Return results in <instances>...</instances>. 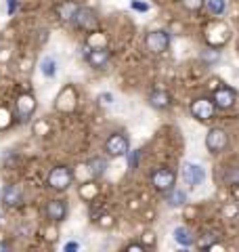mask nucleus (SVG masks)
Returning <instances> with one entry per match:
<instances>
[{
  "mask_svg": "<svg viewBox=\"0 0 239 252\" xmlns=\"http://www.w3.org/2000/svg\"><path fill=\"white\" fill-rule=\"evenodd\" d=\"M145 46L149 53L159 55V53H166L170 46V34L166 30H153L145 36Z\"/></svg>",
  "mask_w": 239,
  "mask_h": 252,
  "instance_id": "f257e3e1",
  "label": "nucleus"
},
{
  "mask_svg": "<svg viewBox=\"0 0 239 252\" xmlns=\"http://www.w3.org/2000/svg\"><path fill=\"white\" fill-rule=\"evenodd\" d=\"M71 23H74L76 28L84 30V32H92L94 28H97V13H94L92 9H86V6H78V9L74 11V15H71Z\"/></svg>",
  "mask_w": 239,
  "mask_h": 252,
  "instance_id": "f03ea898",
  "label": "nucleus"
},
{
  "mask_svg": "<svg viewBox=\"0 0 239 252\" xmlns=\"http://www.w3.org/2000/svg\"><path fill=\"white\" fill-rule=\"evenodd\" d=\"M174 183H177V172L170 170V168H157L151 172V185H153L159 193H166L168 189L174 187Z\"/></svg>",
  "mask_w": 239,
  "mask_h": 252,
  "instance_id": "7ed1b4c3",
  "label": "nucleus"
},
{
  "mask_svg": "<svg viewBox=\"0 0 239 252\" xmlns=\"http://www.w3.org/2000/svg\"><path fill=\"white\" fill-rule=\"evenodd\" d=\"M191 114H193V118L199 122H208L214 118V114H216V105H214V101L208 97L195 99L193 103H191Z\"/></svg>",
  "mask_w": 239,
  "mask_h": 252,
  "instance_id": "20e7f679",
  "label": "nucleus"
},
{
  "mask_svg": "<svg viewBox=\"0 0 239 252\" xmlns=\"http://www.w3.org/2000/svg\"><path fill=\"white\" fill-rule=\"evenodd\" d=\"M229 145V137H227V132L222 130V128H210L208 132H206V147H208V152L210 154H220V152H225Z\"/></svg>",
  "mask_w": 239,
  "mask_h": 252,
  "instance_id": "39448f33",
  "label": "nucleus"
},
{
  "mask_svg": "<svg viewBox=\"0 0 239 252\" xmlns=\"http://www.w3.org/2000/svg\"><path fill=\"white\" fill-rule=\"evenodd\" d=\"M74 181V175L67 166H55L51 172H49V187L57 189V191H65V189L71 185Z\"/></svg>",
  "mask_w": 239,
  "mask_h": 252,
  "instance_id": "423d86ee",
  "label": "nucleus"
},
{
  "mask_svg": "<svg viewBox=\"0 0 239 252\" xmlns=\"http://www.w3.org/2000/svg\"><path fill=\"white\" fill-rule=\"evenodd\" d=\"M128 149H130V141H128V137H124L122 132H114V135H109V139L105 141V152L111 158H122L128 154Z\"/></svg>",
  "mask_w": 239,
  "mask_h": 252,
  "instance_id": "0eeeda50",
  "label": "nucleus"
},
{
  "mask_svg": "<svg viewBox=\"0 0 239 252\" xmlns=\"http://www.w3.org/2000/svg\"><path fill=\"white\" fill-rule=\"evenodd\" d=\"M182 181L189 185V187H199L204 183L206 179V170L204 166H199V164H193V162H185L182 164Z\"/></svg>",
  "mask_w": 239,
  "mask_h": 252,
  "instance_id": "6e6552de",
  "label": "nucleus"
},
{
  "mask_svg": "<svg viewBox=\"0 0 239 252\" xmlns=\"http://www.w3.org/2000/svg\"><path fill=\"white\" fill-rule=\"evenodd\" d=\"M235 99H237V94L233 89H229V86H222V89H218L212 94V101H214V105H216V109H231L235 105Z\"/></svg>",
  "mask_w": 239,
  "mask_h": 252,
  "instance_id": "1a4fd4ad",
  "label": "nucleus"
},
{
  "mask_svg": "<svg viewBox=\"0 0 239 252\" xmlns=\"http://www.w3.org/2000/svg\"><path fill=\"white\" fill-rule=\"evenodd\" d=\"M44 212H46V219H51L53 223H61L67 217V204L63 200H51L46 204Z\"/></svg>",
  "mask_w": 239,
  "mask_h": 252,
  "instance_id": "9d476101",
  "label": "nucleus"
},
{
  "mask_svg": "<svg viewBox=\"0 0 239 252\" xmlns=\"http://www.w3.org/2000/svg\"><path fill=\"white\" fill-rule=\"evenodd\" d=\"M109 51L105 49V46H97V49H90L89 53H86V61H89V65L94 67V69H101L107 65L109 61Z\"/></svg>",
  "mask_w": 239,
  "mask_h": 252,
  "instance_id": "9b49d317",
  "label": "nucleus"
},
{
  "mask_svg": "<svg viewBox=\"0 0 239 252\" xmlns=\"http://www.w3.org/2000/svg\"><path fill=\"white\" fill-rule=\"evenodd\" d=\"M149 105L159 109V112H164V109H168L172 105V94L164 89H157L149 94Z\"/></svg>",
  "mask_w": 239,
  "mask_h": 252,
  "instance_id": "f8f14e48",
  "label": "nucleus"
},
{
  "mask_svg": "<svg viewBox=\"0 0 239 252\" xmlns=\"http://www.w3.org/2000/svg\"><path fill=\"white\" fill-rule=\"evenodd\" d=\"M21 200H23L21 187H17V185H6L2 189V204H4V206H9V208L19 206Z\"/></svg>",
  "mask_w": 239,
  "mask_h": 252,
  "instance_id": "ddd939ff",
  "label": "nucleus"
},
{
  "mask_svg": "<svg viewBox=\"0 0 239 252\" xmlns=\"http://www.w3.org/2000/svg\"><path fill=\"white\" fill-rule=\"evenodd\" d=\"M34 109H36V99L31 97V94H21L17 99V116L21 120H28V118L34 114Z\"/></svg>",
  "mask_w": 239,
  "mask_h": 252,
  "instance_id": "4468645a",
  "label": "nucleus"
},
{
  "mask_svg": "<svg viewBox=\"0 0 239 252\" xmlns=\"http://www.w3.org/2000/svg\"><path fill=\"white\" fill-rule=\"evenodd\" d=\"M172 238H174V242L177 244H180V246H185V248H189V246H193V244L197 242V238H195V233L189 229V227H185V225H180V227H177V229L172 231Z\"/></svg>",
  "mask_w": 239,
  "mask_h": 252,
  "instance_id": "2eb2a0df",
  "label": "nucleus"
},
{
  "mask_svg": "<svg viewBox=\"0 0 239 252\" xmlns=\"http://www.w3.org/2000/svg\"><path fill=\"white\" fill-rule=\"evenodd\" d=\"M166 202H168V206H172V208L182 206V204L187 202V193L182 191V189L172 187V189H168V191H166Z\"/></svg>",
  "mask_w": 239,
  "mask_h": 252,
  "instance_id": "dca6fc26",
  "label": "nucleus"
},
{
  "mask_svg": "<svg viewBox=\"0 0 239 252\" xmlns=\"http://www.w3.org/2000/svg\"><path fill=\"white\" fill-rule=\"evenodd\" d=\"M105 170H107V160L105 158H92V160L89 162V172L94 179L103 177L105 175Z\"/></svg>",
  "mask_w": 239,
  "mask_h": 252,
  "instance_id": "f3484780",
  "label": "nucleus"
},
{
  "mask_svg": "<svg viewBox=\"0 0 239 252\" xmlns=\"http://www.w3.org/2000/svg\"><path fill=\"white\" fill-rule=\"evenodd\" d=\"M222 183L229 187H237L239 185V168L237 166H229L222 170Z\"/></svg>",
  "mask_w": 239,
  "mask_h": 252,
  "instance_id": "a211bd4d",
  "label": "nucleus"
},
{
  "mask_svg": "<svg viewBox=\"0 0 239 252\" xmlns=\"http://www.w3.org/2000/svg\"><path fill=\"white\" fill-rule=\"evenodd\" d=\"M40 72H42L46 78H55V74H57V61H55V57H46L42 59V63H40Z\"/></svg>",
  "mask_w": 239,
  "mask_h": 252,
  "instance_id": "6ab92c4d",
  "label": "nucleus"
},
{
  "mask_svg": "<svg viewBox=\"0 0 239 252\" xmlns=\"http://www.w3.org/2000/svg\"><path fill=\"white\" fill-rule=\"evenodd\" d=\"M206 6H208V11L212 15H222L227 11V0H206Z\"/></svg>",
  "mask_w": 239,
  "mask_h": 252,
  "instance_id": "aec40b11",
  "label": "nucleus"
},
{
  "mask_svg": "<svg viewBox=\"0 0 239 252\" xmlns=\"http://www.w3.org/2000/svg\"><path fill=\"white\" fill-rule=\"evenodd\" d=\"M141 156H143L141 149H134V152H130V149H128V154H126V158H128V168H130V170H137Z\"/></svg>",
  "mask_w": 239,
  "mask_h": 252,
  "instance_id": "412c9836",
  "label": "nucleus"
},
{
  "mask_svg": "<svg viewBox=\"0 0 239 252\" xmlns=\"http://www.w3.org/2000/svg\"><path fill=\"white\" fill-rule=\"evenodd\" d=\"M78 9L76 4H71V2H65V4H61L59 6V15H61V19H65V21H71V15H74V11Z\"/></svg>",
  "mask_w": 239,
  "mask_h": 252,
  "instance_id": "4be33fe9",
  "label": "nucleus"
},
{
  "mask_svg": "<svg viewBox=\"0 0 239 252\" xmlns=\"http://www.w3.org/2000/svg\"><path fill=\"white\" fill-rule=\"evenodd\" d=\"M180 4L185 6L187 11H199L206 4V0H180Z\"/></svg>",
  "mask_w": 239,
  "mask_h": 252,
  "instance_id": "5701e85b",
  "label": "nucleus"
},
{
  "mask_svg": "<svg viewBox=\"0 0 239 252\" xmlns=\"http://www.w3.org/2000/svg\"><path fill=\"white\" fill-rule=\"evenodd\" d=\"M130 4H132V9L139 11V13H147V11H149V4H147V2H139V0H132Z\"/></svg>",
  "mask_w": 239,
  "mask_h": 252,
  "instance_id": "b1692460",
  "label": "nucleus"
},
{
  "mask_svg": "<svg viewBox=\"0 0 239 252\" xmlns=\"http://www.w3.org/2000/svg\"><path fill=\"white\" fill-rule=\"evenodd\" d=\"M99 101H101L103 105H111V103H114V94L103 93V94H99Z\"/></svg>",
  "mask_w": 239,
  "mask_h": 252,
  "instance_id": "393cba45",
  "label": "nucleus"
},
{
  "mask_svg": "<svg viewBox=\"0 0 239 252\" xmlns=\"http://www.w3.org/2000/svg\"><path fill=\"white\" fill-rule=\"evenodd\" d=\"M78 248H80L78 242H69V244H65V246H63V250H65V252H74V250H78Z\"/></svg>",
  "mask_w": 239,
  "mask_h": 252,
  "instance_id": "a878e982",
  "label": "nucleus"
},
{
  "mask_svg": "<svg viewBox=\"0 0 239 252\" xmlns=\"http://www.w3.org/2000/svg\"><path fill=\"white\" fill-rule=\"evenodd\" d=\"M6 2H9V15H13L17 9V0H6Z\"/></svg>",
  "mask_w": 239,
  "mask_h": 252,
  "instance_id": "bb28decb",
  "label": "nucleus"
},
{
  "mask_svg": "<svg viewBox=\"0 0 239 252\" xmlns=\"http://www.w3.org/2000/svg\"><path fill=\"white\" fill-rule=\"evenodd\" d=\"M128 250H139V252H143V250H145V246H143V244H130Z\"/></svg>",
  "mask_w": 239,
  "mask_h": 252,
  "instance_id": "cd10ccee",
  "label": "nucleus"
},
{
  "mask_svg": "<svg viewBox=\"0 0 239 252\" xmlns=\"http://www.w3.org/2000/svg\"><path fill=\"white\" fill-rule=\"evenodd\" d=\"M2 250H11V246H9V244H4V242H0V252H2Z\"/></svg>",
  "mask_w": 239,
  "mask_h": 252,
  "instance_id": "c85d7f7f",
  "label": "nucleus"
}]
</instances>
